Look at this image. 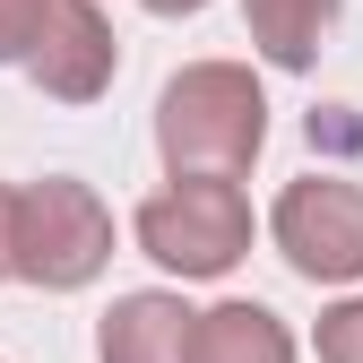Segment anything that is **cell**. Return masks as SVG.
Returning <instances> with one entry per match:
<instances>
[{
    "instance_id": "obj_6",
    "label": "cell",
    "mask_w": 363,
    "mask_h": 363,
    "mask_svg": "<svg viewBox=\"0 0 363 363\" xmlns=\"http://www.w3.org/2000/svg\"><path fill=\"white\" fill-rule=\"evenodd\" d=\"M191 329L199 311L164 286L113 294V311L96 320V363H191Z\"/></svg>"
},
{
    "instance_id": "obj_1",
    "label": "cell",
    "mask_w": 363,
    "mask_h": 363,
    "mask_svg": "<svg viewBox=\"0 0 363 363\" xmlns=\"http://www.w3.org/2000/svg\"><path fill=\"white\" fill-rule=\"evenodd\" d=\"M268 147V96L242 61H191L156 96L164 173H251Z\"/></svg>"
},
{
    "instance_id": "obj_10",
    "label": "cell",
    "mask_w": 363,
    "mask_h": 363,
    "mask_svg": "<svg viewBox=\"0 0 363 363\" xmlns=\"http://www.w3.org/2000/svg\"><path fill=\"white\" fill-rule=\"evenodd\" d=\"M43 18H52V0H0V69H26Z\"/></svg>"
},
{
    "instance_id": "obj_11",
    "label": "cell",
    "mask_w": 363,
    "mask_h": 363,
    "mask_svg": "<svg viewBox=\"0 0 363 363\" xmlns=\"http://www.w3.org/2000/svg\"><path fill=\"white\" fill-rule=\"evenodd\" d=\"M9 216H18V191L0 182V277H9Z\"/></svg>"
},
{
    "instance_id": "obj_2",
    "label": "cell",
    "mask_w": 363,
    "mask_h": 363,
    "mask_svg": "<svg viewBox=\"0 0 363 363\" xmlns=\"http://www.w3.org/2000/svg\"><path fill=\"white\" fill-rule=\"evenodd\" d=\"M130 234H139V251L164 277L208 286V277H234L251 259V199H242L234 173H173L164 191L139 199Z\"/></svg>"
},
{
    "instance_id": "obj_3",
    "label": "cell",
    "mask_w": 363,
    "mask_h": 363,
    "mask_svg": "<svg viewBox=\"0 0 363 363\" xmlns=\"http://www.w3.org/2000/svg\"><path fill=\"white\" fill-rule=\"evenodd\" d=\"M113 268V208L96 199V182L78 173H43L18 182V216H9V277L35 294H78Z\"/></svg>"
},
{
    "instance_id": "obj_7",
    "label": "cell",
    "mask_w": 363,
    "mask_h": 363,
    "mask_svg": "<svg viewBox=\"0 0 363 363\" xmlns=\"http://www.w3.org/2000/svg\"><path fill=\"white\" fill-rule=\"evenodd\" d=\"M346 18V0H242V26H251V52L268 69H320L329 52V35Z\"/></svg>"
},
{
    "instance_id": "obj_9",
    "label": "cell",
    "mask_w": 363,
    "mask_h": 363,
    "mask_svg": "<svg viewBox=\"0 0 363 363\" xmlns=\"http://www.w3.org/2000/svg\"><path fill=\"white\" fill-rule=\"evenodd\" d=\"M311 354H320V363H363V286H346V294L320 311V329H311Z\"/></svg>"
},
{
    "instance_id": "obj_12",
    "label": "cell",
    "mask_w": 363,
    "mask_h": 363,
    "mask_svg": "<svg viewBox=\"0 0 363 363\" xmlns=\"http://www.w3.org/2000/svg\"><path fill=\"white\" fill-rule=\"evenodd\" d=\"M139 9H147V18H199L208 0H139Z\"/></svg>"
},
{
    "instance_id": "obj_5",
    "label": "cell",
    "mask_w": 363,
    "mask_h": 363,
    "mask_svg": "<svg viewBox=\"0 0 363 363\" xmlns=\"http://www.w3.org/2000/svg\"><path fill=\"white\" fill-rule=\"evenodd\" d=\"M26 78H35V96H52V104H96L121 78L113 18L96 9V0H52V18H43L35 52H26Z\"/></svg>"
},
{
    "instance_id": "obj_8",
    "label": "cell",
    "mask_w": 363,
    "mask_h": 363,
    "mask_svg": "<svg viewBox=\"0 0 363 363\" xmlns=\"http://www.w3.org/2000/svg\"><path fill=\"white\" fill-rule=\"evenodd\" d=\"M191 363H294V329H286L268 303H242V294H234V303L199 311Z\"/></svg>"
},
{
    "instance_id": "obj_4",
    "label": "cell",
    "mask_w": 363,
    "mask_h": 363,
    "mask_svg": "<svg viewBox=\"0 0 363 363\" xmlns=\"http://www.w3.org/2000/svg\"><path fill=\"white\" fill-rule=\"evenodd\" d=\"M268 242L303 286H363V182L346 173H303L268 208Z\"/></svg>"
}]
</instances>
